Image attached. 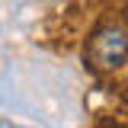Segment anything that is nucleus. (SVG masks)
Listing matches in <instances>:
<instances>
[{
  "label": "nucleus",
  "mask_w": 128,
  "mask_h": 128,
  "mask_svg": "<svg viewBox=\"0 0 128 128\" xmlns=\"http://www.w3.org/2000/svg\"><path fill=\"white\" fill-rule=\"evenodd\" d=\"M86 58H90V64L99 67V70H112V67L125 64V58H128V32L118 29V26L99 29L93 38H90Z\"/></svg>",
  "instance_id": "nucleus-1"
}]
</instances>
